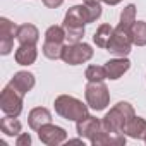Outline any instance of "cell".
<instances>
[{"instance_id": "6da1fadb", "label": "cell", "mask_w": 146, "mask_h": 146, "mask_svg": "<svg viewBox=\"0 0 146 146\" xmlns=\"http://www.w3.org/2000/svg\"><path fill=\"white\" fill-rule=\"evenodd\" d=\"M134 108L131 103L127 102H119L113 108H110V112H107V115L102 119V129L112 134H124L129 120L134 117Z\"/></svg>"}, {"instance_id": "7a4b0ae2", "label": "cell", "mask_w": 146, "mask_h": 146, "mask_svg": "<svg viewBox=\"0 0 146 146\" xmlns=\"http://www.w3.org/2000/svg\"><path fill=\"white\" fill-rule=\"evenodd\" d=\"M84 24H88V21L83 5H74L65 12L64 29H65V41L69 45L81 41V38L84 36Z\"/></svg>"}, {"instance_id": "3957f363", "label": "cell", "mask_w": 146, "mask_h": 146, "mask_svg": "<svg viewBox=\"0 0 146 146\" xmlns=\"http://www.w3.org/2000/svg\"><path fill=\"white\" fill-rule=\"evenodd\" d=\"M53 105H55V112L60 117H64L65 120L78 122V120H81L83 117L88 115V107L81 100H78L74 96H69V95L57 96Z\"/></svg>"}, {"instance_id": "277c9868", "label": "cell", "mask_w": 146, "mask_h": 146, "mask_svg": "<svg viewBox=\"0 0 146 146\" xmlns=\"http://www.w3.org/2000/svg\"><path fill=\"white\" fill-rule=\"evenodd\" d=\"M84 95H86V103L90 105V108L96 112L105 110L107 105L110 103V93L103 81H88Z\"/></svg>"}, {"instance_id": "5b68a950", "label": "cell", "mask_w": 146, "mask_h": 146, "mask_svg": "<svg viewBox=\"0 0 146 146\" xmlns=\"http://www.w3.org/2000/svg\"><path fill=\"white\" fill-rule=\"evenodd\" d=\"M132 45L134 43H132L131 29H125V28L117 26L113 29V35H112L108 45H107V50L110 53H113L115 57H127Z\"/></svg>"}, {"instance_id": "8992f818", "label": "cell", "mask_w": 146, "mask_h": 146, "mask_svg": "<svg viewBox=\"0 0 146 146\" xmlns=\"http://www.w3.org/2000/svg\"><path fill=\"white\" fill-rule=\"evenodd\" d=\"M93 57V48L88 43H67L62 50V60L69 65H79Z\"/></svg>"}, {"instance_id": "52a82bcc", "label": "cell", "mask_w": 146, "mask_h": 146, "mask_svg": "<svg viewBox=\"0 0 146 146\" xmlns=\"http://www.w3.org/2000/svg\"><path fill=\"white\" fill-rule=\"evenodd\" d=\"M23 98L24 96L21 93H17L11 84H7L0 95V108L5 115L17 117L23 112Z\"/></svg>"}, {"instance_id": "ba28073f", "label": "cell", "mask_w": 146, "mask_h": 146, "mask_svg": "<svg viewBox=\"0 0 146 146\" xmlns=\"http://www.w3.org/2000/svg\"><path fill=\"white\" fill-rule=\"evenodd\" d=\"M17 33V26L11 23L7 17L0 19V53L9 55L14 46V36Z\"/></svg>"}, {"instance_id": "9c48e42d", "label": "cell", "mask_w": 146, "mask_h": 146, "mask_svg": "<svg viewBox=\"0 0 146 146\" xmlns=\"http://www.w3.org/2000/svg\"><path fill=\"white\" fill-rule=\"evenodd\" d=\"M38 137H40L41 143H45L48 146H57V144H62L67 139V132H65V129H62L58 125H53L50 122V124H45L43 127L38 129Z\"/></svg>"}, {"instance_id": "30bf717a", "label": "cell", "mask_w": 146, "mask_h": 146, "mask_svg": "<svg viewBox=\"0 0 146 146\" xmlns=\"http://www.w3.org/2000/svg\"><path fill=\"white\" fill-rule=\"evenodd\" d=\"M76 129H78V134L81 137H86V139L91 141L102 131V120H98L96 117L86 115V117H83L81 120L76 122Z\"/></svg>"}, {"instance_id": "8fae6325", "label": "cell", "mask_w": 146, "mask_h": 146, "mask_svg": "<svg viewBox=\"0 0 146 146\" xmlns=\"http://www.w3.org/2000/svg\"><path fill=\"white\" fill-rule=\"evenodd\" d=\"M129 67H131L129 58H125V57L112 58V60H108V62L105 64V69H107V78H108V79H112V81H115V79H119V78H122V76L125 74V72L129 70Z\"/></svg>"}, {"instance_id": "7c38bea8", "label": "cell", "mask_w": 146, "mask_h": 146, "mask_svg": "<svg viewBox=\"0 0 146 146\" xmlns=\"http://www.w3.org/2000/svg\"><path fill=\"white\" fill-rule=\"evenodd\" d=\"M9 84H11L17 93H21V95L24 96L28 91L33 90V86H35V76L31 74V72H28V70H21V72H16Z\"/></svg>"}, {"instance_id": "4fadbf2b", "label": "cell", "mask_w": 146, "mask_h": 146, "mask_svg": "<svg viewBox=\"0 0 146 146\" xmlns=\"http://www.w3.org/2000/svg\"><path fill=\"white\" fill-rule=\"evenodd\" d=\"M16 38L21 45H36L40 40V31L35 24H21L17 26V33Z\"/></svg>"}, {"instance_id": "5bb4252c", "label": "cell", "mask_w": 146, "mask_h": 146, "mask_svg": "<svg viewBox=\"0 0 146 146\" xmlns=\"http://www.w3.org/2000/svg\"><path fill=\"white\" fill-rule=\"evenodd\" d=\"M50 122H52V113L45 107H36L28 115V124L33 131H38L40 127H43L45 124H50Z\"/></svg>"}, {"instance_id": "9a60e30c", "label": "cell", "mask_w": 146, "mask_h": 146, "mask_svg": "<svg viewBox=\"0 0 146 146\" xmlns=\"http://www.w3.org/2000/svg\"><path fill=\"white\" fill-rule=\"evenodd\" d=\"M90 143L93 146H122V144H125V136L124 134H112V132H107L102 129Z\"/></svg>"}, {"instance_id": "2e32d148", "label": "cell", "mask_w": 146, "mask_h": 146, "mask_svg": "<svg viewBox=\"0 0 146 146\" xmlns=\"http://www.w3.org/2000/svg\"><path fill=\"white\" fill-rule=\"evenodd\" d=\"M38 57L36 45H21L16 50V62L19 65H31Z\"/></svg>"}, {"instance_id": "e0dca14e", "label": "cell", "mask_w": 146, "mask_h": 146, "mask_svg": "<svg viewBox=\"0 0 146 146\" xmlns=\"http://www.w3.org/2000/svg\"><path fill=\"white\" fill-rule=\"evenodd\" d=\"M129 137H134V139H144L146 136V120L141 119V117H132L124 131Z\"/></svg>"}, {"instance_id": "ac0fdd59", "label": "cell", "mask_w": 146, "mask_h": 146, "mask_svg": "<svg viewBox=\"0 0 146 146\" xmlns=\"http://www.w3.org/2000/svg\"><path fill=\"white\" fill-rule=\"evenodd\" d=\"M0 129L5 136H19L21 134V122L16 119V117H11V115H5L2 120H0Z\"/></svg>"}, {"instance_id": "d6986e66", "label": "cell", "mask_w": 146, "mask_h": 146, "mask_svg": "<svg viewBox=\"0 0 146 146\" xmlns=\"http://www.w3.org/2000/svg\"><path fill=\"white\" fill-rule=\"evenodd\" d=\"M113 29H115V28H112L110 24H102V26L96 29L95 36H93L95 45L100 46V48H107V45H108V41H110V38H112V35H113Z\"/></svg>"}, {"instance_id": "ffe728a7", "label": "cell", "mask_w": 146, "mask_h": 146, "mask_svg": "<svg viewBox=\"0 0 146 146\" xmlns=\"http://www.w3.org/2000/svg\"><path fill=\"white\" fill-rule=\"evenodd\" d=\"M131 36H132L134 45L144 46L146 45V23L144 21H136L131 28Z\"/></svg>"}, {"instance_id": "44dd1931", "label": "cell", "mask_w": 146, "mask_h": 146, "mask_svg": "<svg viewBox=\"0 0 146 146\" xmlns=\"http://www.w3.org/2000/svg\"><path fill=\"white\" fill-rule=\"evenodd\" d=\"M84 14H86V21L88 23H95L100 16H102V4L100 0H84Z\"/></svg>"}, {"instance_id": "7402d4cb", "label": "cell", "mask_w": 146, "mask_h": 146, "mask_svg": "<svg viewBox=\"0 0 146 146\" xmlns=\"http://www.w3.org/2000/svg\"><path fill=\"white\" fill-rule=\"evenodd\" d=\"M62 50H64L62 43H53V41H45L43 43V55L50 60L62 58Z\"/></svg>"}, {"instance_id": "603a6c76", "label": "cell", "mask_w": 146, "mask_h": 146, "mask_svg": "<svg viewBox=\"0 0 146 146\" xmlns=\"http://www.w3.org/2000/svg\"><path fill=\"white\" fill-rule=\"evenodd\" d=\"M134 23H136V5L131 4V5H127V7L122 11L119 26H120V28H125V29H131Z\"/></svg>"}, {"instance_id": "cb8c5ba5", "label": "cell", "mask_w": 146, "mask_h": 146, "mask_svg": "<svg viewBox=\"0 0 146 146\" xmlns=\"http://www.w3.org/2000/svg\"><path fill=\"white\" fill-rule=\"evenodd\" d=\"M45 41H53V43H62L65 41V29L64 26H50L45 33Z\"/></svg>"}, {"instance_id": "d4e9b609", "label": "cell", "mask_w": 146, "mask_h": 146, "mask_svg": "<svg viewBox=\"0 0 146 146\" xmlns=\"http://www.w3.org/2000/svg\"><path fill=\"white\" fill-rule=\"evenodd\" d=\"M86 79L88 81H105V79H108L105 65H90L86 69Z\"/></svg>"}, {"instance_id": "484cf974", "label": "cell", "mask_w": 146, "mask_h": 146, "mask_svg": "<svg viewBox=\"0 0 146 146\" xmlns=\"http://www.w3.org/2000/svg\"><path fill=\"white\" fill-rule=\"evenodd\" d=\"M31 144V136L28 132H21L16 139V146H29Z\"/></svg>"}, {"instance_id": "4316f807", "label": "cell", "mask_w": 146, "mask_h": 146, "mask_svg": "<svg viewBox=\"0 0 146 146\" xmlns=\"http://www.w3.org/2000/svg\"><path fill=\"white\" fill-rule=\"evenodd\" d=\"M41 2H43L48 9H57V7H60V5H62L64 0H41Z\"/></svg>"}, {"instance_id": "83f0119b", "label": "cell", "mask_w": 146, "mask_h": 146, "mask_svg": "<svg viewBox=\"0 0 146 146\" xmlns=\"http://www.w3.org/2000/svg\"><path fill=\"white\" fill-rule=\"evenodd\" d=\"M100 2L108 4V5H117V4H120V2H122V0H100Z\"/></svg>"}, {"instance_id": "f1b7e54d", "label": "cell", "mask_w": 146, "mask_h": 146, "mask_svg": "<svg viewBox=\"0 0 146 146\" xmlns=\"http://www.w3.org/2000/svg\"><path fill=\"white\" fill-rule=\"evenodd\" d=\"M69 143H70V144H76V143H81V144H83V139H69Z\"/></svg>"}, {"instance_id": "f546056e", "label": "cell", "mask_w": 146, "mask_h": 146, "mask_svg": "<svg viewBox=\"0 0 146 146\" xmlns=\"http://www.w3.org/2000/svg\"><path fill=\"white\" fill-rule=\"evenodd\" d=\"M144 143H146V136H144Z\"/></svg>"}]
</instances>
